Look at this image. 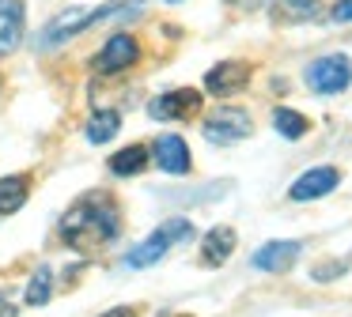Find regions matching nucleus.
Wrapping results in <instances>:
<instances>
[{
  "label": "nucleus",
  "instance_id": "obj_1",
  "mask_svg": "<svg viewBox=\"0 0 352 317\" xmlns=\"http://www.w3.org/2000/svg\"><path fill=\"white\" fill-rule=\"evenodd\" d=\"M118 234H122V215L114 200H107V193L84 196L61 215V242L72 253H102L118 242Z\"/></svg>",
  "mask_w": 352,
  "mask_h": 317
},
{
  "label": "nucleus",
  "instance_id": "obj_2",
  "mask_svg": "<svg viewBox=\"0 0 352 317\" xmlns=\"http://www.w3.org/2000/svg\"><path fill=\"white\" fill-rule=\"evenodd\" d=\"M190 238H193V223H190V219H182V215L167 219V223H160L144 242H137V246L125 253V268H133V272L152 268V264H160L175 246H182V242H190Z\"/></svg>",
  "mask_w": 352,
  "mask_h": 317
},
{
  "label": "nucleus",
  "instance_id": "obj_3",
  "mask_svg": "<svg viewBox=\"0 0 352 317\" xmlns=\"http://www.w3.org/2000/svg\"><path fill=\"white\" fill-rule=\"evenodd\" d=\"M110 12H118V4H102V8H65L61 15H54V19L42 27V49H57V45H65L69 38H76L80 30L95 27L99 19H107Z\"/></svg>",
  "mask_w": 352,
  "mask_h": 317
},
{
  "label": "nucleus",
  "instance_id": "obj_4",
  "mask_svg": "<svg viewBox=\"0 0 352 317\" xmlns=\"http://www.w3.org/2000/svg\"><path fill=\"white\" fill-rule=\"evenodd\" d=\"M303 83L314 95H341L352 87V57L344 53H326V57L311 60L303 72Z\"/></svg>",
  "mask_w": 352,
  "mask_h": 317
},
{
  "label": "nucleus",
  "instance_id": "obj_5",
  "mask_svg": "<svg viewBox=\"0 0 352 317\" xmlns=\"http://www.w3.org/2000/svg\"><path fill=\"white\" fill-rule=\"evenodd\" d=\"M201 132H205L208 143L228 148V143H239V140H246V136L254 132V117L243 110V106H216V110L205 117Z\"/></svg>",
  "mask_w": 352,
  "mask_h": 317
},
{
  "label": "nucleus",
  "instance_id": "obj_6",
  "mask_svg": "<svg viewBox=\"0 0 352 317\" xmlns=\"http://www.w3.org/2000/svg\"><path fill=\"white\" fill-rule=\"evenodd\" d=\"M337 185H341V170H337V166H311V170H303L296 181H292L288 196L296 204H311V200L329 196Z\"/></svg>",
  "mask_w": 352,
  "mask_h": 317
},
{
  "label": "nucleus",
  "instance_id": "obj_7",
  "mask_svg": "<svg viewBox=\"0 0 352 317\" xmlns=\"http://www.w3.org/2000/svg\"><path fill=\"white\" fill-rule=\"evenodd\" d=\"M137 60H140V45H137V38H133V34H114L99 53H95V68L107 72V75L125 72V68H133Z\"/></svg>",
  "mask_w": 352,
  "mask_h": 317
},
{
  "label": "nucleus",
  "instance_id": "obj_8",
  "mask_svg": "<svg viewBox=\"0 0 352 317\" xmlns=\"http://www.w3.org/2000/svg\"><path fill=\"white\" fill-rule=\"evenodd\" d=\"M250 83V64L246 60H220L205 72V91L216 98H228Z\"/></svg>",
  "mask_w": 352,
  "mask_h": 317
},
{
  "label": "nucleus",
  "instance_id": "obj_9",
  "mask_svg": "<svg viewBox=\"0 0 352 317\" xmlns=\"http://www.w3.org/2000/svg\"><path fill=\"white\" fill-rule=\"evenodd\" d=\"M152 155H155V166H160L163 174H170V178H186L190 166H193L190 143H186L182 136H175V132H163L160 140H155Z\"/></svg>",
  "mask_w": 352,
  "mask_h": 317
},
{
  "label": "nucleus",
  "instance_id": "obj_10",
  "mask_svg": "<svg viewBox=\"0 0 352 317\" xmlns=\"http://www.w3.org/2000/svg\"><path fill=\"white\" fill-rule=\"evenodd\" d=\"M299 253H303V242H292V238H273L265 242V246L254 249L250 264L258 272H288L292 264L299 261Z\"/></svg>",
  "mask_w": 352,
  "mask_h": 317
},
{
  "label": "nucleus",
  "instance_id": "obj_11",
  "mask_svg": "<svg viewBox=\"0 0 352 317\" xmlns=\"http://www.w3.org/2000/svg\"><path fill=\"white\" fill-rule=\"evenodd\" d=\"M201 106V91H167V95L152 98V106H148V117L155 121H178V117H190L193 110Z\"/></svg>",
  "mask_w": 352,
  "mask_h": 317
},
{
  "label": "nucleus",
  "instance_id": "obj_12",
  "mask_svg": "<svg viewBox=\"0 0 352 317\" xmlns=\"http://www.w3.org/2000/svg\"><path fill=\"white\" fill-rule=\"evenodd\" d=\"M23 45V0H0V57Z\"/></svg>",
  "mask_w": 352,
  "mask_h": 317
},
{
  "label": "nucleus",
  "instance_id": "obj_13",
  "mask_svg": "<svg viewBox=\"0 0 352 317\" xmlns=\"http://www.w3.org/2000/svg\"><path fill=\"white\" fill-rule=\"evenodd\" d=\"M235 242H239V234L231 231V226H212V231L205 234V242H201V257H205V264L220 268V264L235 253Z\"/></svg>",
  "mask_w": 352,
  "mask_h": 317
},
{
  "label": "nucleus",
  "instance_id": "obj_14",
  "mask_svg": "<svg viewBox=\"0 0 352 317\" xmlns=\"http://www.w3.org/2000/svg\"><path fill=\"white\" fill-rule=\"evenodd\" d=\"M118 128H122V113H118V110H107V106L91 110V113H87V121H84V136H87L91 143H107V140H114Z\"/></svg>",
  "mask_w": 352,
  "mask_h": 317
},
{
  "label": "nucleus",
  "instance_id": "obj_15",
  "mask_svg": "<svg viewBox=\"0 0 352 317\" xmlns=\"http://www.w3.org/2000/svg\"><path fill=\"white\" fill-rule=\"evenodd\" d=\"M27 193H31V185H27L23 174H8V178H0V215H12V211L23 208Z\"/></svg>",
  "mask_w": 352,
  "mask_h": 317
},
{
  "label": "nucleus",
  "instance_id": "obj_16",
  "mask_svg": "<svg viewBox=\"0 0 352 317\" xmlns=\"http://www.w3.org/2000/svg\"><path fill=\"white\" fill-rule=\"evenodd\" d=\"M110 170H114L118 178H133V174L148 170V148L144 143H129V148H122L118 155H110Z\"/></svg>",
  "mask_w": 352,
  "mask_h": 317
},
{
  "label": "nucleus",
  "instance_id": "obj_17",
  "mask_svg": "<svg viewBox=\"0 0 352 317\" xmlns=\"http://www.w3.org/2000/svg\"><path fill=\"white\" fill-rule=\"evenodd\" d=\"M50 298H54V268H50V264H38L34 276L27 279V287H23V302L27 306H46Z\"/></svg>",
  "mask_w": 352,
  "mask_h": 317
},
{
  "label": "nucleus",
  "instance_id": "obj_18",
  "mask_svg": "<svg viewBox=\"0 0 352 317\" xmlns=\"http://www.w3.org/2000/svg\"><path fill=\"white\" fill-rule=\"evenodd\" d=\"M273 128L284 136V140H303L311 125H307V117L299 110H292V106H276L273 110Z\"/></svg>",
  "mask_w": 352,
  "mask_h": 317
},
{
  "label": "nucleus",
  "instance_id": "obj_19",
  "mask_svg": "<svg viewBox=\"0 0 352 317\" xmlns=\"http://www.w3.org/2000/svg\"><path fill=\"white\" fill-rule=\"evenodd\" d=\"M273 15L284 23H311L318 15V0H273Z\"/></svg>",
  "mask_w": 352,
  "mask_h": 317
},
{
  "label": "nucleus",
  "instance_id": "obj_20",
  "mask_svg": "<svg viewBox=\"0 0 352 317\" xmlns=\"http://www.w3.org/2000/svg\"><path fill=\"white\" fill-rule=\"evenodd\" d=\"M344 272H349V264H344V261H326V264H314V268H311V279H318V283H329V279L344 276Z\"/></svg>",
  "mask_w": 352,
  "mask_h": 317
},
{
  "label": "nucleus",
  "instance_id": "obj_21",
  "mask_svg": "<svg viewBox=\"0 0 352 317\" xmlns=\"http://www.w3.org/2000/svg\"><path fill=\"white\" fill-rule=\"evenodd\" d=\"M333 19L337 23H352V0H337V4H333Z\"/></svg>",
  "mask_w": 352,
  "mask_h": 317
},
{
  "label": "nucleus",
  "instance_id": "obj_22",
  "mask_svg": "<svg viewBox=\"0 0 352 317\" xmlns=\"http://www.w3.org/2000/svg\"><path fill=\"white\" fill-rule=\"evenodd\" d=\"M228 4H235L239 12H254V8H261L265 0H228Z\"/></svg>",
  "mask_w": 352,
  "mask_h": 317
},
{
  "label": "nucleus",
  "instance_id": "obj_23",
  "mask_svg": "<svg viewBox=\"0 0 352 317\" xmlns=\"http://www.w3.org/2000/svg\"><path fill=\"white\" fill-rule=\"evenodd\" d=\"M99 317H137V309H133V306H118V309H107V314H99Z\"/></svg>",
  "mask_w": 352,
  "mask_h": 317
},
{
  "label": "nucleus",
  "instance_id": "obj_24",
  "mask_svg": "<svg viewBox=\"0 0 352 317\" xmlns=\"http://www.w3.org/2000/svg\"><path fill=\"white\" fill-rule=\"evenodd\" d=\"M0 317H16V306L8 298H0Z\"/></svg>",
  "mask_w": 352,
  "mask_h": 317
},
{
  "label": "nucleus",
  "instance_id": "obj_25",
  "mask_svg": "<svg viewBox=\"0 0 352 317\" xmlns=\"http://www.w3.org/2000/svg\"><path fill=\"white\" fill-rule=\"evenodd\" d=\"M167 4H178V0H167Z\"/></svg>",
  "mask_w": 352,
  "mask_h": 317
}]
</instances>
